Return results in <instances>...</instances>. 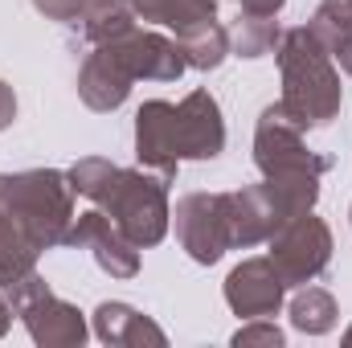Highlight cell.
Instances as JSON below:
<instances>
[{
    "label": "cell",
    "instance_id": "1",
    "mask_svg": "<svg viewBox=\"0 0 352 348\" xmlns=\"http://www.w3.org/2000/svg\"><path fill=\"white\" fill-rule=\"evenodd\" d=\"M278 74H283V98L278 107L287 111V119L295 127H328L340 115L344 90H340V74L332 66V54L324 50V41L299 25L287 29L278 37Z\"/></svg>",
    "mask_w": 352,
    "mask_h": 348
},
{
    "label": "cell",
    "instance_id": "2",
    "mask_svg": "<svg viewBox=\"0 0 352 348\" xmlns=\"http://www.w3.org/2000/svg\"><path fill=\"white\" fill-rule=\"evenodd\" d=\"M74 184L58 168H29V173H0V205L25 221V230L37 238L41 250L66 246V234L74 226Z\"/></svg>",
    "mask_w": 352,
    "mask_h": 348
},
{
    "label": "cell",
    "instance_id": "3",
    "mask_svg": "<svg viewBox=\"0 0 352 348\" xmlns=\"http://www.w3.org/2000/svg\"><path fill=\"white\" fill-rule=\"evenodd\" d=\"M90 201H94L140 250L164 242V234H168V226H173L168 180H164V176H148L144 168H115Z\"/></svg>",
    "mask_w": 352,
    "mask_h": 348
},
{
    "label": "cell",
    "instance_id": "4",
    "mask_svg": "<svg viewBox=\"0 0 352 348\" xmlns=\"http://www.w3.org/2000/svg\"><path fill=\"white\" fill-rule=\"evenodd\" d=\"M266 242H270L266 259L274 262V270L283 274L287 287H303V283L320 279L328 270V262H332V230L311 209L283 221Z\"/></svg>",
    "mask_w": 352,
    "mask_h": 348
},
{
    "label": "cell",
    "instance_id": "5",
    "mask_svg": "<svg viewBox=\"0 0 352 348\" xmlns=\"http://www.w3.org/2000/svg\"><path fill=\"white\" fill-rule=\"evenodd\" d=\"M254 164H258L263 176H299V173L324 176L328 173V160L303 144V127H295L278 102H270L258 115V127H254Z\"/></svg>",
    "mask_w": 352,
    "mask_h": 348
},
{
    "label": "cell",
    "instance_id": "6",
    "mask_svg": "<svg viewBox=\"0 0 352 348\" xmlns=\"http://www.w3.org/2000/svg\"><path fill=\"white\" fill-rule=\"evenodd\" d=\"M176 238L180 250L201 266H213L230 250V221H226V193H184L176 201Z\"/></svg>",
    "mask_w": 352,
    "mask_h": 348
},
{
    "label": "cell",
    "instance_id": "7",
    "mask_svg": "<svg viewBox=\"0 0 352 348\" xmlns=\"http://www.w3.org/2000/svg\"><path fill=\"white\" fill-rule=\"evenodd\" d=\"M66 246H78V250H90L98 270H107L111 279H135L140 274V246L94 205L87 213L74 217L70 234H66Z\"/></svg>",
    "mask_w": 352,
    "mask_h": 348
},
{
    "label": "cell",
    "instance_id": "8",
    "mask_svg": "<svg viewBox=\"0 0 352 348\" xmlns=\"http://www.w3.org/2000/svg\"><path fill=\"white\" fill-rule=\"evenodd\" d=\"M226 148V119L209 90H192L176 102V156L180 160H217Z\"/></svg>",
    "mask_w": 352,
    "mask_h": 348
},
{
    "label": "cell",
    "instance_id": "9",
    "mask_svg": "<svg viewBox=\"0 0 352 348\" xmlns=\"http://www.w3.org/2000/svg\"><path fill=\"white\" fill-rule=\"evenodd\" d=\"M283 295H287V283H283V274L274 270L270 259H246L226 274V303L242 320L278 316Z\"/></svg>",
    "mask_w": 352,
    "mask_h": 348
},
{
    "label": "cell",
    "instance_id": "10",
    "mask_svg": "<svg viewBox=\"0 0 352 348\" xmlns=\"http://www.w3.org/2000/svg\"><path fill=\"white\" fill-rule=\"evenodd\" d=\"M135 160L144 168H156L164 180H173L180 168L176 156V102L148 98L135 111Z\"/></svg>",
    "mask_w": 352,
    "mask_h": 348
},
{
    "label": "cell",
    "instance_id": "11",
    "mask_svg": "<svg viewBox=\"0 0 352 348\" xmlns=\"http://www.w3.org/2000/svg\"><path fill=\"white\" fill-rule=\"evenodd\" d=\"M115 54L123 58V66L131 70V78H148V83H176L188 66L180 58V45L168 41L164 33L152 29H131L123 37L111 41Z\"/></svg>",
    "mask_w": 352,
    "mask_h": 348
},
{
    "label": "cell",
    "instance_id": "12",
    "mask_svg": "<svg viewBox=\"0 0 352 348\" xmlns=\"http://www.w3.org/2000/svg\"><path fill=\"white\" fill-rule=\"evenodd\" d=\"M16 316H21V324L29 328L33 345H41V348H82L87 336H90L82 312H78L74 303L58 299L54 291H45L41 299H33V303L21 307Z\"/></svg>",
    "mask_w": 352,
    "mask_h": 348
},
{
    "label": "cell",
    "instance_id": "13",
    "mask_svg": "<svg viewBox=\"0 0 352 348\" xmlns=\"http://www.w3.org/2000/svg\"><path fill=\"white\" fill-rule=\"evenodd\" d=\"M226 221H230V250H234V246L250 250V246L266 242V238L283 226L278 205H274L266 180L263 184H246V188H238V193H226Z\"/></svg>",
    "mask_w": 352,
    "mask_h": 348
},
{
    "label": "cell",
    "instance_id": "14",
    "mask_svg": "<svg viewBox=\"0 0 352 348\" xmlns=\"http://www.w3.org/2000/svg\"><path fill=\"white\" fill-rule=\"evenodd\" d=\"M131 83H135L131 70L123 66V58L107 41V45H94V54L82 62V70H78V98L87 102L90 111L107 115V111H119L127 102Z\"/></svg>",
    "mask_w": 352,
    "mask_h": 348
},
{
    "label": "cell",
    "instance_id": "15",
    "mask_svg": "<svg viewBox=\"0 0 352 348\" xmlns=\"http://www.w3.org/2000/svg\"><path fill=\"white\" fill-rule=\"evenodd\" d=\"M94 336L102 345H115V348H144V345L164 348L168 345L164 328L152 316H144V312H135L131 303H119V299H107V303L94 307Z\"/></svg>",
    "mask_w": 352,
    "mask_h": 348
},
{
    "label": "cell",
    "instance_id": "16",
    "mask_svg": "<svg viewBox=\"0 0 352 348\" xmlns=\"http://www.w3.org/2000/svg\"><path fill=\"white\" fill-rule=\"evenodd\" d=\"M176 45H180L184 66L209 74V70H217V66L230 58V29L217 25V17H213V21H201V25L176 33Z\"/></svg>",
    "mask_w": 352,
    "mask_h": 348
},
{
    "label": "cell",
    "instance_id": "17",
    "mask_svg": "<svg viewBox=\"0 0 352 348\" xmlns=\"http://www.w3.org/2000/svg\"><path fill=\"white\" fill-rule=\"evenodd\" d=\"M217 4L221 0H131V8H135L140 21L164 25V29H176V33L201 25V21H213Z\"/></svg>",
    "mask_w": 352,
    "mask_h": 348
},
{
    "label": "cell",
    "instance_id": "18",
    "mask_svg": "<svg viewBox=\"0 0 352 348\" xmlns=\"http://www.w3.org/2000/svg\"><path fill=\"white\" fill-rule=\"evenodd\" d=\"M287 316H291V328L295 332H303V336H328L336 328V320H340V307H336L332 291L303 283V291L291 299Z\"/></svg>",
    "mask_w": 352,
    "mask_h": 348
},
{
    "label": "cell",
    "instance_id": "19",
    "mask_svg": "<svg viewBox=\"0 0 352 348\" xmlns=\"http://www.w3.org/2000/svg\"><path fill=\"white\" fill-rule=\"evenodd\" d=\"M78 21H82V37L90 45H107L135 29V8L131 0H90Z\"/></svg>",
    "mask_w": 352,
    "mask_h": 348
},
{
    "label": "cell",
    "instance_id": "20",
    "mask_svg": "<svg viewBox=\"0 0 352 348\" xmlns=\"http://www.w3.org/2000/svg\"><path fill=\"white\" fill-rule=\"evenodd\" d=\"M278 21L274 17H254V12H242L234 33H230V54L234 58H266L278 50Z\"/></svg>",
    "mask_w": 352,
    "mask_h": 348
},
{
    "label": "cell",
    "instance_id": "21",
    "mask_svg": "<svg viewBox=\"0 0 352 348\" xmlns=\"http://www.w3.org/2000/svg\"><path fill=\"white\" fill-rule=\"evenodd\" d=\"M307 29H311V33L324 41V50L332 54L340 41L352 37V0H324V4L311 12Z\"/></svg>",
    "mask_w": 352,
    "mask_h": 348
},
{
    "label": "cell",
    "instance_id": "22",
    "mask_svg": "<svg viewBox=\"0 0 352 348\" xmlns=\"http://www.w3.org/2000/svg\"><path fill=\"white\" fill-rule=\"evenodd\" d=\"M283 340H287V336H283V328H278L274 320H266V316H263V320H246V324L234 332V340H230V345H234V348H283Z\"/></svg>",
    "mask_w": 352,
    "mask_h": 348
},
{
    "label": "cell",
    "instance_id": "23",
    "mask_svg": "<svg viewBox=\"0 0 352 348\" xmlns=\"http://www.w3.org/2000/svg\"><path fill=\"white\" fill-rule=\"evenodd\" d=\"M45 291H50V283H45L37 270H29L25 279H16L12 287H4V299H8V307H12V316H16L21 307H29V303H33V299H41Z\"/></svg>",
    "mask_w": 352,
    "mask_h": 348
},
{
    "label": "cell",
    "instance_id": "24",
    "mask_svg": "<svg viewBox=\"0 0 352 348\" xmlns=\"http://www.w3.org/2000/svg\"><path fill=\"white\" fill-rule=\"evenodd\" d=\"M90 0H33V8L50 21H78Z\"/></svg>",
    "mask_w": 352,
    "mask_h": 348
},
{
    "label": "cell",
    "instance_id": "25",
    "mask_svg": "<svg viewBox=\"0 0 352 348\" xmlns=\"http://www.w3.org/2000/svg\"><path fill=\"white\" fill-rule=\"evenodd\" d=\"M12 119H16V94L8 83H0V131L12 127Z\"/></svg>",
    "mask_w": 352,
    "mask_h": 348
},
{
    "label": "cell",
    "instance_id": "26",
    "mask_svg": "<svg viewBox=\"0 0 352 348\" xmlns=\"http://www.w3.org/2000/svg\"><path fill=\"white\" fill-rule=\"evenodd\" d=\"M242 12H254V17H278L287 0H238Z\"/></svg>",
    "mask_w": 352,
    "mask_h": 348
},
{
    "label": "cell",
    "instance_id": "27",
    "mask_svg": "<svg viewBox=\"0 0 352 348\" xmlns=\"http://www.w3.org/2000/svg\"><path fill=\"white\" fill-rule=\"evenodd\" d=\"M332 58L340 62V70H344V74H352V37H349V41H340V45L332 50Z\"/></svg>",
    "mask_w": 352,
    "mask_h": 348
},
{
    "label": "cell",
    "instance_id": "28",
    "mask_svg": "<svg viewBox=\"0 0 352 348\" xmlns=\"http://www.w3.org/2000/svg\"><path fill=\"white\" fill-rule=\"evenodd\" d=\"M8 324H12V307H8V299H4V291H0V336L8 332Z\"/></svg>",
    "mask_w": 352,
    "mask_h": 348
},
{
    "label": "cell",
    "instance_id": "29",
    "mask_svg": "<svg viewBox=\"0 0 352 348\" xmlns=\"http://www.w3.org/2000/svg\"><path fill=\"white\" fill-rule=\"evenodd\" d=\"M344 345H352V328H349V332H344Z\"/></svg>",
    "mask_w": 352,
    "mask_h": 348
},
{
    "label": "cell",
    "instance_id": "30",
    "mask_svg": "<svg viewBox=\"0 0 352 348\" xmlns=\"http://www.w3.org/2000/svg\"><path fill=\"white\" fill-rule=\"evenodd\" d=\"M349 221H352V209H349Z\"/></svg>",
    "mask_w": 352,
    "mask_h": 348
}]
</instances>
